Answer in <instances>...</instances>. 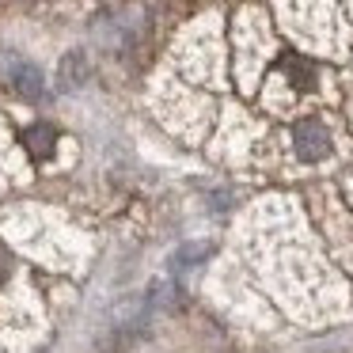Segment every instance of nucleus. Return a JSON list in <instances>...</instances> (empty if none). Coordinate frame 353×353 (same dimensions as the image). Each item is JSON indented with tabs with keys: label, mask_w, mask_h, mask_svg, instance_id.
<instances>
[{
	"label": "nucleus",
	"mask_w": 353,
	"mask_h": 353,
	"mask_svg": "<svg viewBox=\"0 0 353 353\" xmlns=\"http://www.w3.org/2000/svg\"><path fill=\"white\" fill-rule=\"evenodd\" d=\"M292 148H296L300 160L315 163L330 152V130L319 122V118H304V122L292 125Z\"/></svg>",
	"instance_id": "obj_2"
},
{
	"label": "nucleus",
	"mask_w": 353,
	"mask_h": 353,
	"mask_svg": "<svg viewBox=\"0 0 353 353\" xmlns=\"http://www.w3.org/2000/svg\"><path fill=\"white\" fill-rule=\"evenodd\" d=\"M281 69H285V77L292 80V88H300V92H312L315 88V65L312 61H304V57H285L281 61Z\"/></svg>",
	"instance_id": "obj_5"
},
{
	"label": "nucleus",
	"mask_w": 353,
	"mask_h": 353,
	"mask_svg": "<svg viewBox=\"0 0 353 353\" xmlns=\"http://www.w3.org/2000/svg\"><path fill=\"white\" fill-rule=\"evenodd\" d=\"M84 80H88V57L69 54L61 61V69H57V88H61V92H72V88H80Z\"/></svg>",
	"instance_id": "obj_3"
},
{
	"label": "nucleus",
	"mask_w": 353,
	"mask_h": 353,
	"mask_svg": "<svg viewBox=\"0 0 353 353\" xmlns=\"http://www.w3.org/2000/svg\"><path fill=\"white\" fill-rule=\"evenodd\" d=\"M0 84L12 88L23 99H42V92H46L42 69H34L31 61H23L19 54H8V50H0Z\"/></svg>",
	"instance_id": "obj_1"
},
{
	"label": "nucleus",
	"mask_w": 353,
	"mask_h": 353,
	"mask_svg": "<svg viewBox=\"0 0 353 353\" xmlns=\"http://www.w3.org/2000/svg\"><path fill=\"white\" fill-rule=\"evenodd\" d=\"M23 145H27V152H31L34 160H46V156H54V145H57L54 125H31V130L23 133Z\"/></svg>",
	"instance_id": "obj_4"
},
{
	"label": "nucleus",
	"mask_w": 353,
	"mask_h": 353,
	"mask_svg": "<svg viewBox=\"0 0 353 353\" xmlns=\"http://www.w3.org/2000/svg\"><path fill=\"white\" fill-rule=\"evenodd\" d=\"M8 277V259H4V251H0V281Z\"/></svg>",
	"instance_id": "obj_6"
}]
</instances>
